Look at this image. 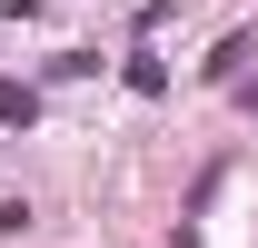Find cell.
Here are the masks:
<instances>
[{
    "instance_id": "cell-1",
    "label": "cell",
    "mask_w": 258,
    "mask_h": 248,
    "mask_svg": "<svg viewBox=\"0 0 258 248\" xmlns=\"http://www.w3.org/2000/svg\"><path fill=\"white\" fill-rule=\"evenodd\" d=\"M10 119L30 129V119H40V90H20V80H0V129H10Z\"/></svg>"
},
{
    "instance_id": "cell-2",
    "label": "cell",
    "mask_w": 258,
    "mask_h": 248,
    "mask_svg": "<svg viewBox=\"0 0 258 248\" xmlns=\"http://www.w3.org/2000/svg\"><path fill=\"white\" fill-rule=\"evenodd\" d=\"M248 109H258V80H248Z\"/></svg>"
}]
</instances>
